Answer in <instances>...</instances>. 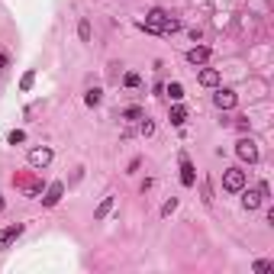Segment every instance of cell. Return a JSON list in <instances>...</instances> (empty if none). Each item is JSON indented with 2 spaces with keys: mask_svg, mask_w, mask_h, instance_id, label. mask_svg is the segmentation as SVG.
Listing matches in <instances>:
<instances>
[{
  "mask_svg": "<svg viewBox=\"0 0 274 274\" xmlns=\"http://www.w3.org/2000/svg\"><path fill=\"white\" fill-rule=\"evenodd\" d=\"M223 187H226L229 194H239V190L245 187V171L242 168H226V174H223Z\"/></svg>",
  "mask_w": 274,
  "mask_h": 274,
  "instance_id": "cell-1",
  "label": "cell"
},
{
  "mask_svg": "<svg viewBox=\"0 0 274 274\" xmlns=\"http://www.w3.org/2000/svg\"><path fill=\"white\" fill-rule=\"evenodd\" d=\"M235 155L242 158V161L255 164V161H258V145H255L251 139H239V142H235Z\"/></svg>",
  "mask_w": 274,
  "mask_h": 274,
  "instance_id": "cell-2",
  "label": "cell"
},
{
  "mask_svg": "<svg viewBox=\"0 0 274 274\" xmlns=\"http://www.w3.org/2000/svg\"><path fill=\"white\" fill-rule=\"evenodd\" d=\"M48 161H52V149H46V145L29 152V164H32V168H46Z\"/></svg>",
  "mask_w": 274,
  "mask_h": 274,
  "instance_id": "cell-3",
  "label": "cell"
},
{
  "mask_svg": "<svg viewBox=\"0 0 274 274\" xmlns=\"http://www.w3.org/2000/svg\"><path fill=\"white\" fill-rule=\"evenodd\" d=\"M20 235H23V226H20V223H16V226H7L3 232H0V249H10Z\"/></svg>",
  "mask_w": 274,
  "mask_h": 274,
  "instance_id": "cell-4",
  "label": "cell"
},
{
  "mask_svg": "<svg viewBox=\"0 0 274 274\" xmlns=\"http://www.w3.org/2000/svg\"><path fill=\"white\" fill-rule=\"evenodd\" d=\"M62 194H65V184H62V181H55L52 187L46 190V197H42V206H55L58 200H62Z\"/></svg>",
  "mask_w": 274,
  "mask_h": 274,
  "instance_id": "cell-5",
  "label": "cell"
},
{
  "mask_svg": "<svg viewBox=\"0 0 274 274\" xmlns=\"http://www.w3.org/2000/svg\"><path fill=\"white\" fill-rule=\"evenodd\" d=\"M181 184H184V187H194L197 184V171L187 158H181Z\"/></svg>",
  "mask_w": 274,
  "mask_h": 274,
  "instance_id": "cell-6",
  "label": "cell"
},
{
  "mask_svg": "<svg viewBox=\"0 0 274 274\" xmlns=\"http://www.w3.org/2000/svg\"><path fill=\"white\" fill-rule=\"evenodd\" d=\"M213 103H216L219 110H232L235 107V94L232 91H216V94H213Z\"/></svg>",
  "mask_w": 274,
  "mask_h": 274,
  "instance_id": "cell-7",
  "label": "cell"
},
{
  "mask_svg": "<svg viewBox=\"0 0 274 274\" xmlns=\"http://www.w3.org/2000/svg\"><path fill=\"white\" fill-rule=\"evenodd\" d=\"M206 58H210V48H206V46H194V48L187 52V62H190V65H204Z\"/></svg>",
  "mask_w": 274,
  "mask_h": 274,
  "instance_id": "cell-8",
  "label": "cell"
},
{
  "mask_svg": "<svg viewBox=\"0 0 274 274\" xmlns=\"http://www.w3.org/2000/svg\"><path fill=\"white\" fill-rule=\"evenodd\" d=\"M197 81H200L204 87H216L219 84V71L216 68H204L200 74H197Z\"/></svg>",
  "mask_w": 274,
  "mask_h": 274,
  "instance_id": "cell-9",
  "label": "cell"
},
{
  "mask_svg": "<svg viewBox=\"0 0 274 274\" xmlns=\"http://www.w3.org/2000/svg\"><path fill=\"white\" fill-rule=\"evenodd\" d=\"M261 200H265V197H261V190H245L242 206H245V210H258V206H261Z\"/></svg>",
  "mask_w": 274,
  "mask_h": 274,
  "instance_id": "cell-10",
  "label": "cell"
},
{
  "mask_svg": "<svg viewBox=\"0 0 274 274\" xmlns=\"http://www.w3.org/2000/svg\"><path fill=\"white\" fill-rule=\"evenodd\" d=\"M168 119H171V126H184V119H187V110H184V107H171V116H168Z\"/></svg>",
  "mask_w": 274,
  "mask_h": 274,
  "instance_id": "cell-11",
  "label": "cell"
},
{
  "mask_svg": "<svg viewBox=\"0 0 274 274\" xmlns=\"http://www.w3.org/2000/svg\"><path fill=\"white\" fill-rule=\"evenodd\" d=\"M100 100H103V91H100V87H94V91H87V94H84V103H87V107H97Z\"/></svg>",
  "mask_w": 274,
  "mask_h": 274,
  "instance_id": "cell-12",
  "label": "cell"
},
{
  "mask_svg": "<svg viewBox=\"0 0 274 274\" xmlns=\"http://www.w3.org/2000/svg\"><path fill=\"white\" fill-rule=\"evenodd\" d=\"M164 94L171 97V100H181V97H184V87H181V84H178V81H171V84L164 87Z\"/></svg>",
  "mask_w": 274,
  "mask_h": 274,
  "instance_id": "cell-13",
  "label": "cell"
},
{
  "mask_svg": "<svg viewBox=\"0 0 274 274\" xmlns=\"http://www.w3.org/2000/svg\"><path fill=\"white\" fill-rule=\"evenodd\" d=\"M110 206H113V197H103V204L97 206V213H94V219H103L110 213Z\"/></svg>",
  "mask_w": 274,
  "mask_h": 274,
  "instance_id": "cell-14",
  "label": "cell"
},
{
  "mask_svg": "<svg viewBox=\"0 0 274 274\" xmlns=\"http://www.w3.org/2000/svg\"><path fill=\"white\" fill-rule=\"evenodd\" d=\"M123 84H126V87H139V84H142V78H139V74H136V71H126Z\"/></svg>",
  "mask_w": 274,
  "mask_h": 274,
  "instance_id": "cell-15",
  "label": "cell"
},
{
  "mask_svg": "<svg viewBox=\"0 0 274 274\" xmlns=\"http://www.w3.org/2000/svg\"><path fill=\"white\" fill-rule=\"evenodd\" d=\"M78 36H81V42H91V23H87V20H81V26H78Z\"/></svg>",
  "mask_w": 274,
  "mask_h": 274,
  "instance_id": "cell-16",
  "label": "cell"
},
{
  "mask_svg": "<svg viewBox=\"0 0 274 274\" xmlns=\"http://www.w3.org/2000/svg\"><path fill=\"white\" fill-rule=\"evenodd\" d=\"M174 210H178V197H171V200H164V206H161V216H171Z\"/></svg>",
  "mask_w": 274,
  "mask_h": 274,
  "instance_id": "cell-17",
  "label": "cell"
},
{
  "mask_svg": "<svg viewBox=\"0 0 274 274\" xmlns=\"http://www.w3.org/2000/svg\"><path fill=\"white\" fill-rule=\"evenodd\" d=\"M32 81H36V71H26V74H23V81H20V87H23V91H29V87H32Z\"/></svg>",
  "mask_w": 274,
  "mask_h": 274,
  "instance_id": "cell-18",
  "label": "cell"
},
{
  "mask_svg": "<svg viewBox=\"0 0 274 274\" xmlns=\"http://www.w3.org/2000/svg\"><path fill=\"white\" fill-rule=\"evenodd\" d=\"M20 142H26V133L23 129H13V133H10V145H20Z\"/></svg>",
  "mask_w": 274,
  "mask_h": 274,
  "instance_id": "cell-19",
  "label": "cell"
},
{
  "mask_svg": "<svg viewBox=\"0 0 274 274\" xmlns=\"http://www.w3.org/2000/svg\"><path fill=\"white\" fill-rule=\"evenodd\" d=\"M155 133V123L152 119H142V136H152Z\"/></svg>",
  "mask_w": 274,
  "mask_h": 274,
  "instance_id": "cell-20",
  "label": "cell"
},
{
  "mask_svg": "<svg viewBox=\"0 0 274 274\" xmlns=\"http://www.w3.org/2000/svg\"><path fill=\"white\" fill-rule=\"evenodd\" d=\"M271 261H255V271H258V274H265V271H271Z\"/></svg>",
  "mask_w": 274,
  "mask_h": 274,
  "instance_id": "cell-21",
  "label": "cell"
},
{
  "mask_svg": "<svg viewBox=\"0 0 274 274\" xmlns=\"http://www.w3.org/2000/svg\"><path fill=\"white\" fill-rule=\"evenodd\" d=\"M139 116H142L139 107H129V110H126V119H139Z\"/></svg>",
  "mask_w": 274,
  "mask_h": 274,
  "instance_id": "cell-22",
  "label": "cell"
},
{
  "mask_svg": "<svg viewBox=\"0 0 274 274\" xmlns=\"http://www.w3.org/2000/svg\"><path fill=\"white\" fill-rule=\"evenodd\" d=\"M0 210H3V197H0Z\"/></svg>",
  "mask_w": 274,
  "mask_h": 274,
  "instance_id": "cell-23",
  "label": "cell"
}]
</instances>
